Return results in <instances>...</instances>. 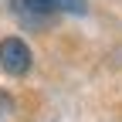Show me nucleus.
I'll list each match as a JSON object with an SVG mask.
<instances>
[{"label":"nucleus","mask_w":122,"mask_h":122,"mask_svg":"<svg viewBox=\"0 0 122 122\" xmlns=\"http://www.w3.org/2000/svg\"><path fill=\"white\" fill-rule=\"evenodd\" d=\"M37 4L51 14H85L88 10L85 0H37Z\"/></svg>","instance_id":"2"},{"label":"nucleus","mask_w":122,"mask_h":122,"mask_svg":"<svg viewBox=\"0 0 122 122\" xmlns=\"http://www.w3.org/2000/svg\"><path fill=\"white\" fill-rule=\"evenodd\" d=\"M0 68L14 78L30 71V48L20 41V37H4L0 41Z\"/></svg>","instance_id":"1"}]
</instances>
